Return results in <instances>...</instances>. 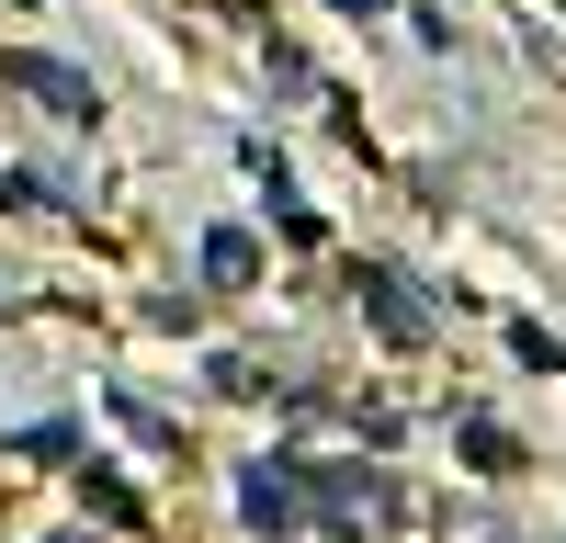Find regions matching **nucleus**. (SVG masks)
<instances>
[{
	"mask_svg": "<svg viewBox=\"0 0 566 543\" xmlns=\"http://www.w3.org/2000/svg\"><path fill=\"white\" fill-rule=\"evenodd\" d=\"M352 295H363V317H374V329H386L397 351H419V340H431V295H419L408 272H386V260H363V272H352Z\"/></svg>",
	"mask_w": 566,
	"mask_h": 543,
	"instance_id": "f257e3e1",
	"label": "nucleus"
},
{
	"mask_svg": "<svg viewBox=\"0 0 566 543\" xmlns=\"http://www.w3.org/2000/svg\"><path fill=\"white\" fill-rule=\"evenodd\" d=\"M0 79H12V91H34V103H45V114H69V125H91V114H103V91H91L80 68H57V57H0Z\"/></svg>",
	"mask_w": 566,
	"mask_h": 543,
	"instance_id": "f03ea898",
	"label": "nucleus"
},
{
	"mask_svg": "<svg viewBox=\"0 0 566 543\" xmlns=\"http://www.w3.org/2000/svg\"><path fill=\"white\" fill-rule=\"evenodd\" d=\"M239 498H250V521H261V532H295V521H306L295 465H250V487H239Z\"/></svg>",
	"mask_w": 566,
	"mask_h": 543,
	"instance_id": "7ed1b4c3",
	"label": "nucleus"
},
{
	"mask_svg": "<svg viewBox=\"0 0 566 543\" xmlns=\"http://www.w3.org/2000/svg\"><path fill=\"white\" fill-rule=\"evenodd\" d=\"M250 272H261V238H250V226H216V238H205V284H216V295H239Z\"/></svg>",
	"mask_w": 566,
	"mask_h": 543,
	"instance_id": "20e7f679",
	"label": "nucleus"
},
{
	"mask_svg": "<svg viewBox=\"0 0 566 543\" xmlns=\"http://www.w3.org/2000/svg\"><path fill=\"white\" fill-rule=\"evenodd\" d=\"M464 465H476V476H510L522 453H510V430H488V419H476V430H464Z\"/></svg>",
	"mask_w": 566,
	"mask_h": 543,
	"instance_id": "39448f33",
	"label": "nucleus"
},
{
	"mask_svg": "<svg viewBox=\"0 0 566 543\" xmlns=\"http://www.w3.org/2000/svg\"><path fill=\"white\" fill-rule=\"evenodd\" d=\"M340 12H352V23H374V12H386V0H340Z\"/></svg>",
	"mask_w": 566,
	"mask_h": 543,
	"instance_id": "423d86ee",
	"label": "nucleus"
}]
</instances>
